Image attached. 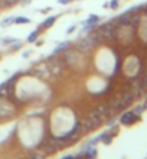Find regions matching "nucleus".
<instances>
[{"label":"nucleus","instance_id":"nucleus-6","mask_svg":"<svg viewBox=\"0 0 147 159\" xmlns=\"http://www.w3.org/2000/svg\"><path fill=\"white\" fill-rule=\"evenodd\" d=\"M38 36H39V30H33V32L28 36V42H30V43H32V42H35L36 39H38Z\"/></svg>","mask_w":147,"mask_h":159},{"label":"nucleus","instance_id":"nucleus-15","mask_svg":"<svg viewBox=\"0 0 147 159\" xmlns=\"http://www.w3.org/2000/svg\"><path fill=\"white\" fill-rule=\"evenodd\" d=\"M75 159H85V158H82V156H75Z\"/></svg>","mask_w":147,"mask_h":159},{"label":"nucleus","instance_id":"nucleus-1","mask_svg":"<svg viewBox=\"0 0 147 159\" xmlns=\"http://www.w3.org/2000/svg\"><path fill=\"white\" fill-rule=\"evenodd\" d=\"M139 119V114L136 113V111H126V113L121 116V119H120V121H121V125H126V126H130L133 125L136 120Z\"/></svg>","mask_w":147,"mask_h":159},{"label":"nucleus","instance_id":"nucleus-2","mask_svg":"<svg viewBox=\"0 0 147 159\" xmlns=\"http://www.w3.org/2000/svg\"><path fill=\"white\" fill-rule=\"evenodd\" d=\"M98 20H100V16H97V15H89L88 19L85 20V26H94V25H97Z\"/></svg>","mask_w":147,"mask_h":159},{"label":"nucleus","instance_id":"nucleus-3","mask_svg":"<svg viewBox=\"0 0 147 159\" xmlns=\"http://www.w3.org/2000/svg\"><path fill=\"white\" fill-rule=\"evenodd\" d=\"M56 19H58V17H56V16H49V17H48V19H46V20H45V22H43V23H42V28H45V29H48V28H50V26H52V25H54V23H55V22H56Z\"/></svg>","mask_w":147,"mask_h":159},{"label":"nucleus","instance_id":"nucleus-5","mask_svg":"<svg viewBox=\"0 0 147 159\" xmlns=\"http://www.w3.org/2000/svg\"><path fill=\"white\" fill-rule=\"evenodd\" d=\"M15 23H17V25H28V23H30V20L25 16H19L15 17Z\"/></svg>","mask_w":147,"mask_h":159},{"label":"nucleus","instance_id":"nucleus-10","mask_svg":"<svg viewBox=\"0 0 147 159\" xmlns=\"http://www.w3.org/2000/svg\"><path fill=\"white\" fill-rule=\"evenodd\" d=\"M110 7H111V9H117L118 7V0H111V2H110Z\"/></svg>","mask_w":147,"mask_h":159},{"label":"nucleus","instance_id":"nucleus-7","mask_svg":"<svg viewBox=\"0 0 147 159\" xmlns=\"http://www.w3.org/2000/svg\"><path fill=\"white\" fill-rule=\"evenodd\" d=\"M12 23H15V17H7V19H4V20L0 23V26H2V28H6V26L12 25Z\"/></svg>","mask_w":147,"mask_h":159},{"label":"nucleus","instance_id":"nucleus-8","mask_svg":"<svg viewBox=\"0 0 147 159\" xmlns=\"http://www.w3.org/2000/svg\"><path fill=\"white\" fill-rule=\"evenodd\" d=\"M68 46H69V42H63V43H61V45L56 48V49H54V55L55 54H58V52H61L62 49H67Z\"/></svg>","mask_w":147,"mask_h":159},{"label":"nucleus","instance_id":"nucleus-14","mask_svg":"<svg viewBox=\"0 0 147 159\" xmlns=\"http://www.w3.org/2000/svg\"><path fill=\"white\" fill-rule=\"evenodd\" d=\"M4 85H6V83H2V84H0V91H2V90L4 88Z\"/></svg>","mask_w":147,"mask_h":159},{"label":"nucleus","instance_id":"nucleus-13","mask_svg":"<svg viewBox=\"0 0 147 159\" xmlns=\"http://www.w3.org/2000/svg\"><path fill=\"white\" fill-rule=\"evenodd\" d=\"M62 159H75V156L74 155H67V156H63Z\"/></svg>","mask_w":147,"mask_h":159},{"label":"nucleus","instance_id":"nucleus-4","mask_svg":"<svg viewBox=\"0 0 147 159\" xmlns=\"http://www.w3.org/2000/svg\"><path fill=\"white\" fill-rule=\"evenodd\" d=\"M95 156H97V149L93 146H89L88 151L85 152V159H94Z\"/></svg>","mask_w":147,"mask_h":159},{"label":"nucleus","instance_id":"nucleus-11","mask_svg":"<svg viewBox=\"0 0 147 159\" xmlns=\"http://www.w3.org/2000/svg\"><path fill=\"white\" fill-rule=\"evenodd\" d=\"M69 2H71V0H58V3H59V4H68Z\"/></svg>","mask_w":147,"mask_h":159},{"label":"nucleus","instance_id":"nucleus-12","mask_svg":"<svg viewBox=\"0 0 147 159\" xmlns=\"http://www.w3.org/2000/svg\"><path fill=\"white\" fill-rule=\"evenodd\" d=\"M74 30H75V25H72L71 28H69V29L67 30V34H72V32H74Z\"/></svg>","mask_w":147,"mask_h":159},{"label":"nucleus","instance_id":"nucleus-9","mask_svg":"<svg viewBox=\"0 0 147 159\" xmlns=\"http://www.w3.org/2000/svg\"><path fill=\"white\" fill-rule=\"evenodd\" d=\"M16 42H17V39H15V38H4L3 39L4 45H10V43H16Z\"/></svg>","mask_w":147,"mask_h":159}]
</instances>
